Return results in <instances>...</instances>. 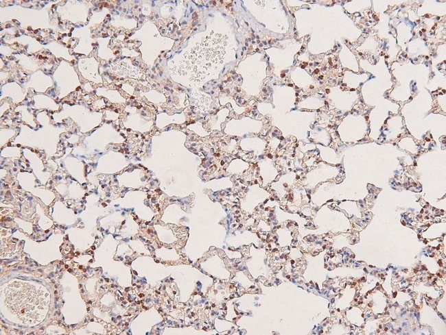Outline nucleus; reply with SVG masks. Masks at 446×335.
I'll return each mask as SVG.
<instances>
[{"mask_svg": "<svg viewBox=\"0 0 446 335\" xmlns=\"http://www.w3.org/2000/svg\"><path fill=\"white\" fill-rule=\"evenodd\" d=\"M228 36L220 34L207 36L198 40L175 65L180 75L190 73V80L200 82L209 74L213 64L222 62Z\"/></svg>", "mask_w": 446, "mask_h": 335, "instance_id": "obj_2", "label": "nucleus"}, {"mask_svg": "<svg viewBox=\"0 0 446 335\" xmlns=\"http://www.w3.org/2000/svg\"><path fill=\"white\" fill-rule=\"evenodd\" d=\"M1 295L8 310L24 323L38 324L45 318L50 295L44 286L14 281L1 290Z\"/></svg>", "mask_w": 446, "mask_h": 335, "instance_id": "obj_1", "label": "nucleus"}]
</instances>
